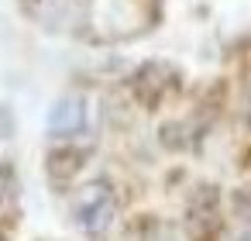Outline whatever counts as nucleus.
I'll return each mask as SVG.
<instances>
[{
	"label": "nucleus",
	"instance_id": "f257e3e1",
	"mask_svg": "<svg viewBox=\"0 0 251 241\" xmlns=\"http://www.w3.org/2000/svg\"><path fill=\"white\" fill-rule=\"evenodd\" d=\"M114 214H117V196L107 179H93L73 196V217L90 238L107 234L114 224Z\"/></svg>",
	"mask_w": 251,
	"mask_h": 241
},
{
	"label": "nucleus",
	"instance_id": "f03ea898",
	"mask_svg": "<svg viewBox=\"0 0 251 241\" xmlns=\"http://www.w3.org/2000/svg\"><path fill=\"white\" fill-rule=\"evenodd\" d=\"M217 189L213 186H200L193 196H189V207H186V231L193 241H213L217 234Z\"/></svg>",
	"mask_w": 251,
	"mask_h": 241
},
{
	"label": "nucleus",
	"instance_id": "7ed1b4c3",
	"mask_svg": "<svg viewBox=\"0 0 251 241\" xmlns=\"http://www.w3.org/2000/svg\"><path fill=\"white\" fill-rule=\"evenodd\" d=\"M172 83H176V69H172L169 62H145V66L134 73V80H131L134 97H138L145 107L162 104V97L172 90Z\"/></svg>",
	"mask_w": 251,
	"mask_h": 241
},
{
	"label": "nucleus",
	"instance_id": "20e7f679",
	"mask_svg": "<svg viewBox=\"0 0 251 241\" xmlns=\"http://www.w3.org/2000/svg\"><path fill=\"white\" fill-rule=\"evenodd\" d=\"M83 128H86V104H83V97L69 93V97L52 104V110H49V134L52 138H73Z\"/></svg>",
	"mask_w": 251,
	"mask_h": 241
},
{
	"label": "nucleus",
	"instance_id": "39448f33",
	"mask_svg": "<svg viewBox=\"0 0 251 241\" xmlns=\"http://www.w3.org/2000/svg\"><path fill=\"white\" fill-rule=\"evenodd\" d=\"M83 162H86V152H79V148H73V145L52 148L49 159H45V165H49V179L62 186V183H69V179L83 169Z\"/></svg>",
	"mask_w": 251,
	"mask_h": 241
},
{
	"label": "nucleus",
	"instance_id": "423d86ee",
	"mask_svg": "<svg viewBox=\"0 0 251 241\" xmlns=\"http://www.w3.org/2000/svg\"><path fill=\"white\" fill-rule=\"evenodd\" d=\"M18 193H21V183H18L14 165H11V162H0V210L11 207V203L18 200Z\"/></svg>",
	"mask_w": 251,
	"mask_h": 241
},
{
	"label": "nucleus",
	"instance_id": "0eeeda50",
	"mask_svg": "<svg viewBox=\"0 0 251 241\" xmlns=\"http://www.w3.org/2000/svg\"><path fill=\"white\" fill-rule=\"evenodd\" d=\"M234 214L251 224V189H237L234 193Z\"/></svg>",
	"mask_w": 251,
	"mask_h": 241
},
{
	"label": "nucleus",
	"instance_id": "6e6552de",
	"mask_svg": "<svg viewBox=\"0 0 251 241\" xmlns=\"http://www.w3.org/2000/svg\"><path fill=\"white\" fill-rule=\"evenodd\" d=\"M237 241H251V234H241V238H237Z\"/></svg>",
	"mask_w": 251,
	"mask_h": 241
},
{
	"label": "nucleus",
	"instance_id": "1a4fd4ad",
	"mask_svg": "<svg viewBox=\"0 0 251 241\" xmlns=\"http://www.w3.org/2000/svg\"><path fill=\"white\" fill-rule=\"evenodd\" d=\"M0 241H4V234H0Z\"/></svg>",
	"mask_w": 251,
	"mask_h": 241
},
{
	"label": "nucleus",
	"instance_id": "9d476101",
	"mask_svg": "<svg viewBox=\"0 0 251 241\" xmlns=\"http://www.w3.org/2000/svg\"><path fill=\"white\" fill-rule=\"evenodd\" d=\"M248 107H251V100H248Z\"/></svg>",
	"mask_w": 251,
	"mask_h": 241
}]
</instances>
